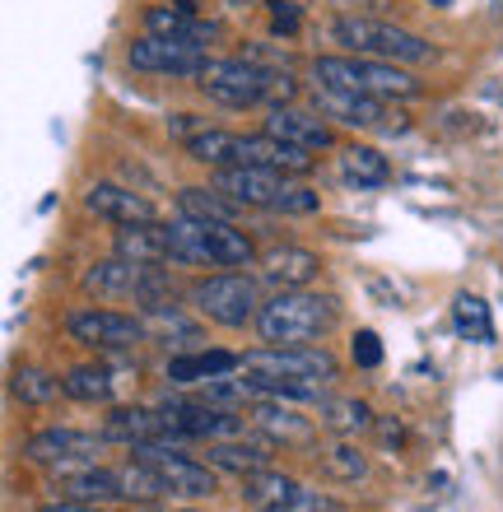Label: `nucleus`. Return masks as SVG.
<instances>
[{"label": "nucleus", "instance_id": "obj_18", "mask_svg": "<svg viewBox=\"0 0 503 512\" xmlns=\"http://www.w3.org/2000/svg\"><path fill=\"white\" fill-rule=\"evenodd\" d=\"M145 33H159V38H177V42H215L219 24H210V19H196L191 10H182V5H154V10H145Z\"/></svg>", "mask_w": 503, "mask_h": 512}, {"label": "nucleus", "instance_id": "obj_2", "mask_svg": "<svg viewBox=\"0 0 503 512\" xmlns=\"http://www.w3.org/2000/svg\"><path fill=\"white\" fill-rule=\"evenodd\" d=\"M331 38L340 47H350L354 56H373V61H396V66H424L434 61V42H424L410 28H396L373 14H340L331 19Z\"/></svg>", "mask_w": 503, "mask_h": 512}, {"label": "nucleus", "instance_id": "obj_5", "mask_svg": "<svg viewBox=\"0 0 503 512\" xmlns=\"http://www.w3.org/2000/svg\"><path fill=\"white\" fill-rule=\"evenodd\" d=\"M340 317L336 298L327 294H303V289H280V294L261 308L257 331L271 345H308L322 331H331Z\"/></svg>", "mask_w": 503, "mask_h": 512}, {"label": "nucleus", "instance_id": "obj_7", "mask_svg": "<svg viewBox=\"0 0 503 512\" xmlns=\"http://www.w3.org/2000/svg\"><path fill=\"white\" fill-rule=\"evenodd\" d=\"M84 289L103 298H136V303H168V275L159 266H145V261H131V256H112V261H98L89 275H84Z\"/></svg>", "mask_w": 503, "mask_h": 512}, {"label": "nucleus", "instance_id": "obj_11", "mask_svg": "<svg viewBox=\"0 0 503 512\" xmlns=\"http://www.w3.org/2000/svg\"><path fill=\"white\" fill-rule=\"evenodd\" d=\"M131 66L145 70V75H173V80H201L205 66H210V52L201 42H177V38H159V33H145V38L131 42Z\"/></svg>", "mask_w": 503, "mask_h": 512}, {"label": "nucleus", "instance_id": "obj_28", "mask_svg": "<svg viewBox=\"0 0 503 512\" xmlns=\"http://www.w3.org/2000/svg\"><path fill=\"white\" fill-rule=\"evenodd\" d=\"M252 419H257V429L271 433V438H285V443H313V424H308L303 415H294V410H285V405H257Z\"/></svg>", "mask_w": 503, "mask_h": 512}, {"label": "nucleus", "instance_id": "obj_14", "mask_svg": "<svg viewBox=\"0 0 503 512\" xmlns=\"http://www.w3.org/2000/svg\"><path fill=\"white\" fill-rule=\"evenodd\" d=\"M103 438L108 443H168V419L164 410H145V405H117L103 419Z\"/></svg>", "mask_w": 503, "mask_h": 512}, {"label": "nucleus", "instance_id": "obj_32", "mask_svg": "<svg viewBox=\"0 0 503 512\" xmlns=\"http://www.w3.org/2000/svg\"><path fill=\"white\" fill-rule=\"evenodd\" d=\"M322 471H327L331 480H340V485H354V480L368 475V457L354 443H336L327 457H322Z\"/></svg>", "mask_w": 503, "mask_h": 512}, {"label": "nucleus", "instance_id": "obj_10", "mask_svg": "<svg viewBox=\"0 0 503 512\" xmlns=\"http://www.w3.org/2000/svg\"><path fill=\"white\" fill-rule=\"evenodd\" d=\"M70 340L80 345H94V350H131L140 340H150V326L145 317H131V312H112V308H84L66 317Z\"/></svg>", "mask_w": 503, "mask_h": 512}, {"label": "nucleus", "instance_id": "obj_27", "mask_svg": "<svg viewBox=\"0 0 503 512\" xmlns=\"http://www.w3.org/2000/svg\"><path fill=\"white\" fill-rule=\"evenodd\" d=\"M340 173L350 177V182H359V187H382L392 177V163L382 159L378 149L350 145V149H340Z\"/></svg>", "mask_w": 503, "mask_h": 512}, {"label": "nucleus", "instance_id": "obj_8", "mask_svg": "<svg viewBox=\"0 0 503 512\" xmlns=\"http://www.w3.org/2000/svg\"><path fill=\"white\" fill-rule=\"evenodd\" d=\"M191 308L210 317L219 326H247L252 317H261V294L257 284L247 280V275H205V280L191 284Z\"/></svg>", "mask_w": 503, "mask_h": 512}, {"label": "nucleus", "instance_id": "obj_26", "mask_svg": "<svg viewBox=\"0 0 503 512\" xmlns=\"http://www.w3.org/2000/svg\"><path fill=\"white\" fill-rule=\"evenodd\" d=\"M177 215H187V219H224V224H233L238 201H229L219 187H187V191H177Z\"/></svg>", "mask_w": 503, "mask_h": 512}, {"label": "nucleus", "instance_id": "obj_40", "mask_svg": "<svg viewBox=\"0 0 503 512\" xmlns=\"http://www.w3.org/2000/svg\"><path fill=\"white\" fill-rule=\"evenodd\" d=\"M336 5H350V0H336Z\"/></svg>", "mask_w": 503, "mask_h": 512}, {"label": "nucleus", "instance_id": "obj_24", "mask_svg": "<svg viewBox=\"0 0 503 512\" xmlns=\"http://www.w3.org/2000/svg\"><path fill=\"white\" fill-rule=\"evenodd\" d=\"M452 326H457V336L471 340V345H490L494 340L490 303L480 294H457L452 298Z\"/></svg>", "mask_w": 503, "mask_h": 512}, {"label": "nucleus", "instance_id": "obj_12", "mask_svg": "<svg viewBox=\"0 0 503 512\" xmlns=\"http://www.w3.org/2000/svg\"><path fill=\"white\" fill-rule=\"evenodd\" d=\"M136 457L145 461V466H154V471H159V480L168 485V494L205 499V494H215V489H219V475L210 471V466H201V461H191V457H182V452H173V443H140Z\"/></svg>", "mask_w": 503, "mask_h": 512}, {"label": "nucleus", "instance_id": "obj_19", "mask_svg": "<svg viewBox=\"0 0 503 512\" xmlns=\"http://www.w3.org/2000/svg\"><path fill=\"white\" fill-rule=\"evenodd\" d=\"M317 108L327 112V117H336V122H345V126H364V131L382 126V117H387L382 98L345 94V89H327V84H317Z\"/></svg>", "mask_w": 503, "mask_h": 512}, {"label": "nucleus", "instance_id": "obj_33", "mask_svg": "<svg viewBox=\"0 0 503 512\" xmlns=\"http://www.w3.org/2000/svg\"><path fill=\"white\" fill-rule=\"evenodd\" d=\"M10 391L24 405H47V401H56L61 382H56L52 373H42V368H19V373L10 378Z\"/></svg>", "mask_w": 503, "mask_h": 512}, {"label": "nucleus", "instance_id": "obj_35", "mask_svg": "<svg viewBox=\"0 0 503 512\" xmlns=\"http://www.w3.org/2000/svg\"><path fill=\"white\" fill-rule=\"evenodd\" d=\"M350 354L359 368H378L382 364V340L373 336V331H359V336L350 340Z\"/></svg>", "mask_w": 503, "mask_h": 512}, {"label": "nucleus", "instance_id": "obj_25", "mask_svg": "<svg viewBox=\"0 0 503 512\" xmlns=\"http://www.w3.org/2000/svg\"><path fill=\"white\" fill-rule=\"evenodd\" d=\"M271 447L266 443H229V438H219L215 447H210V461H215L219 471H238V475H257L271 466Z\"/></svg>", "mask_w": 503, "mask_h": 512}, {"label": "nucleus", "instance_id": "obj_13", "mask_svg": "<svg viewBox=\"0 0 503 512\" xmlns=\"http://www.w3.org/2000/svg\"><path fill=\"white\" fill-rule=\"evenodd\" d=\"M215 187L238 205H257V210H280V201L289 196V173H275V168H247V163H233V168H219Z\"/></svg>", "mask_w": 503, "mask_h": 512}, {"label": "nucleus", "instance_id": "obj_41", "mask_svg": "<svg viewBox=\"0 0 503 512\" xmlns=\"http://www.w3.org/2000/svg\"><path fill=\"white\" fill-rule=\"evenodd\" d=\"M182 512H196V508H182Z\"/></svg>", "mask_w": 503, "mask_h": 512}, {"label": "nucleus", "instance_id": "obj_6", "mask_svg": "<svg viewBox=\"0 0 503 512\" xmlns=\"http://www.w3.org/2000/svg\"><path fill=\"white\" fill-rule=\"evenodd\" d=\"M177 266H247L252 261V238L238 233L224 219H177L168 224Z\"/></svg>", "mask_w": 503, "mask_h": 512}, {"label": "nucleus", "instance_id": "obj_21", "mask_svg": "<svg viewBox=\"0 0 503 512\" xmlns=\"http://www.w3.org/2000/svg\"><path fill=\"white\" fill-rule=\"evenodd\" d=\"M233 368H243V359L229 350H201V354H173L168 359V378L173 387H201L210 378H224Z\"/></svg>", "mask_w": 503, "mask_h": 512}, {"label": "nucleus", "instance_id": "obj_15", "mask_svg": "<svg viewBox=\"0 0 503 512\" xmlns=\"http://www.w3.org/2000/svg\"><path fill=\"white\" fill-rule=\"evenodd\" d=\"M243 503L252 512H299L303 485L289 480V475H275V471L243 475Z\"/></svg>", "mask_w": 503, "mask_h": 512}, {"label": "nucleus", "instance_id": "obj_36", "mask_svg": "<svg viewBox=\"0 0 503 512\" xmlns=\"http://www.w3.org/2000/svg\"><path fill=\"white\" fill-rule=\"evenodd\" d=\"M42 512H94L89 503H75V499H56V503H47Z\"/></svg>", "mask_w": 503, "mask_h": 512}, {"label": "nucleus", "instance_id": "obj_38", "mask_svg": "<svg viewBox=\"0 0 503 512\" xmlns=\"http://www.w3.org/2000/svg\"><path fill=\"white\" fill-rule=\"evenodd\" d=\"M126 512H150V508H145V503H140V508H126Z\"/></svg>", "mask_w": 503, "mask_h": 512}, {"label": "nucleus", "instance_id": "obj_1", "mask_svg": "<svg viewBox=\"0 0 503 512\" xmlns=\"http://www.w3.org/2000/svg\"><path fill=\"white\" fill-rule=\"evenodd\" d=\"M243 373H252L261 396L322 401V387L336 378V359L313 345H266V350L243 354Z\"/></svg>", "mask_w": 503, "mask_h": 512}, {"label": "nucleus", "instance_id": "obj_34", "mask_svg": "<svg viewBox=\"0 0 503 512\" xmlns=\"http://www.w3.org/2000/svg\"><path fill=\"white\" fill-rule=\"evenodd\" d=\"M266 10H271V24H275V33H299V24H303V10L294 5V0H266Z\"/></svg>", "mask_w": 503, "mask_h": 512}, {"label": "nucleus", "instance_id": "obj_23", "mask_svg": "<svg viewBox=\"0 0 503 512\" xmlns=\"http://www.w3.org/2000/svg\"><path fill=\"white\" fill-rule=\"evenodd\" d=\"M117 256H131V261H145V266H159V261H173V243H168V224H122L117 229Z\"/></svg>", "mask_w": 503, "mask_h": 512}, {"label": "nucleus", "instance_id": "obj_31", "mask_svg": "<svg viewBox=\"0 0 503 512\" xmlns=\"http://www.w3.org/2000/svg\"><path fill=\"white\" fill-rule=\"evenodd\" d=\"M122 499H131V503H154V499H164L168 494V485L159 480V471L154 466H145V461H131V466H122Z\"/></svg>", "mask_w": 503, "mask_h": 512}, {"label": "nucleus", "instance_id": "obj_16", "mask_svg": "<svg viewBox=\"0 0 503 512\" xmlns=\"http://www.w3.org/2000/svg\"><path fill=\"white\" fill-rule=\"evenodd\" d=\"M84 205L94 210L98 219H112V224H145L154 219V205L140 196V191H126L117 182H98V187L84 191Z\"/></svg>", "mask_w": 503, "mask_h": 512}, {"label": "nucleus", "instance_id": "obj_37", "mask_svg": "<svg viewBox=\"0 0 503 512\" xmlns=\"http://www.w3.org/2000/svg\"><path fill=\"white\" fill-rule=\"evenodd\" d=\"M173 5H182V10H191V5H196V0H173Z\"/></svg>", "mask_w": 503, "mask_h": 512}, {"label": "nucleus", "instance_id": "obj_29", "mask_svg": "<svg viewBox=\"0 0 503 512\" xmlns=\"http://www.w3.org/2000/svg\"><path fill=\"white\" fill-rule=\"evenodd\" d=\"M61 391H66L70 401H108L112 396V373L103 364H84V368H70L66 378H61Z\"/></svg>", "mask_w": 503, "mask_h": 512}, {"label": "nucleus", "instance_id": "obj_4", "mask_svg": "<svg viewBox=\"0 0 503 512\" xmlns=\"http://www.w3.org/2000/svg\"><path fill=\"white\" fill-rule=\"evenodd\" d=\"M201 89L224 108H257V103H289L299 84L280 75V70H261L257 61H238V56H224V61H210L201 75Z\"/></svg>", "mask_w": 503, "mask_h": 512}, {"label": "nucleus", "instance_id": "obj_20", "mask_svg": "<svg viewBox=\"0 0 503 512\" xmlns=\"http://www.w3.org/2000/svg\"><path fill=\"white\" fill-rule=\"evenodd\" d=\"M317 270H322V261L308 247H275L261 261V280H271L275 289H303L317 280Z\"/></svg>", "mask_w": 503, "mask_h": 512}, {"label": "nucleus", "instance_id": "obj_22", "mask_svg": "<svg viewBox=\"0 0 503 512\" xmlns=\"http://www.w3.org/2000/svg\"><path fill=\"white\" fill-rule=\"evenodd\" d=\"M56 494H61V499H75V503H89V508H98V503H117L122 499V475L103 471V466H84V471L61 475Z\"/></svg>", "mask_w": 503, "mask_h": 512}, {"label": "nucleus", "instance_id": "obj_30", "mask_svg": "<svg viewBox=\"0 0 503 512\" xmlns=\"http://www.w3.org/2000/svg\"><path fill=\"white\" fill-rule=\"evenodd\" d=\"M322 424H327L331 433H364L368 424H373V410H368L364 401H354V396H336V401H322Z\"/></svg>", "mask_w": 503, "mask_h": 512}, {"label": "nucleus", "instance_id": "obj_39", "mask_svg": "<svg viewBox=\"0 0 503 512\" xmlns=\"http://www.w3.org/2000/svg\"><path fill=\"white\" fill-rule=\"evenodd\" d=\"M429 5H452V0H429Z\"/></svg>", "mask_w": 503, "mask_h": 512}, {"label": "nucleus", "instance_id": "obj_17", "mask_svg": "<svg viewBox=\"0 0 503 512\" xmlns=\"http://www.w3.org/2000/svg\"><path fill=\"white\" fill-rule=\"evenodd\" d=\"M266 135H280L289 145H303V149H327L331 145V126L313 112H299V108H285L275 103L271 117H266Z\"/></svg>", "mask_w": 503, "mask_h": 512}, {"label": "nucleus", "instance_id": "obj_9", "mask_svg": "<svg viewBox=\"0 0 503 512\" xmlns=\"http://www.w3.org/2000/svg\"><path fill=\"white\" fill-rule=\"evenodd\" d=\"M103 433H80V429H42L24 443V457L47 466V471H84V466H98V452H103Z\"/></svg>", "mask_w": 503, "mask_h": 512}, {"label": "nucleus", "instance_id": "obj_3", "mask_svg": "<svg viewBox=\"0 0 503 512\" xmlns=\"http://www.w3.org/2000/svg\"><path fill=\"white\" fill-rule=\"evenodd\" d=\"M313 80L327 89H345V94L382 98V103L420 94V80L410 70H401L396 61H373V56H317Z\"/></svg>", "mask_w": 503, "mask_h": 512}]
</instances>
